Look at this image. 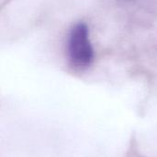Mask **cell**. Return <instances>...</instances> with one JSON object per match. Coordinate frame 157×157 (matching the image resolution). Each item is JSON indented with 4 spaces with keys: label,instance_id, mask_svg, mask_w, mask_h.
I'll use <instances>...</instances> for the list:
<instances>
[{
    "label": "cell",
    "instance_id": "cell-1",
    "mask_svg": "<svg viewBox=\"0 0 157 157\" xmlns=\"http://www.w3.org/2000/svg\"><path fill=\"white\" fill-rule=\"evenodd\" d=\"M68 53L70 60L77 67H86L92 63L94 50L86 24L79 23L73 28L68 40Z\"/></svg>",
    "mask_w": 157,
    "mask_h": 157
}]
</instances>
